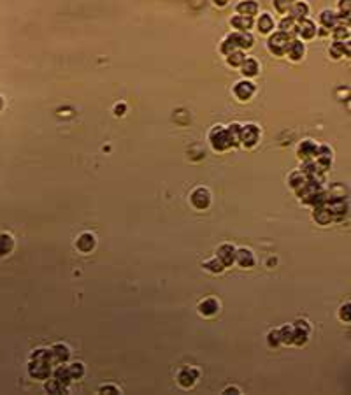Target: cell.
<instances>
[{"mask_svg":"<svg viewBox=\"0 0 351 395\" xmlns=\"http://www.w3.org/2000/svg\"><path fill=\"white\" fill-rule=\"evenodd\" d=\"M293 2L295 0H272V6H274V9L278 11L279 14H288Z\"/></svg>","mask_w":351,"mask_h":395,"instance_id":"37","label":"cell"},{"mask_svg":"<svg viewBox=\"0 0 351 395\" xmlns=\"http://www.w3.org/2000/svg\"><path fill=\"white\" fill-rule=\"evenodd\" d=\"M306 55V46L304 42H300L298 39H291L290 44H288L286 50V57L290 58L291 62H300Z\"/></svg>","mask_w":351,"mask_h":395,"instance_id":"10","label":"cell"},{"mask_svg":"<svg viewBox=\"0 0 351 395\" xmlns=\"http://www.w3.org/2000/svg\"><path fill=\"white\" fill-rule=\"evenodd\" d=\"M337 14L341 16V21H348L349 18V0H339V11Z\"/></svg>","mask_w":351,"mask_h":395,"instance_id":"41","label":"cell"},{"mask_svg":"<svg viewBox=\"0 0 351 395\" xmlns=\"http://www.w3.org/2000/svg\"><path fill=\"white\" fill-rule=\"evenodd\" d=\"M313 218L316 220V223L320 225H328L330 221H334L330 211H328L327 206H320V208H315V213H313Z\"/></svg>","mask_w":351,"mask_h":395,"instance_id":"28","label":"cell"},{"mask_svg":"<svg viewBox=\"0 0 351 395\" xmlns=\"http://www.w3.org/2000/svg\"><path fill=\"white\" fill-rule=\"evenodd\" d=\"M309 337V327L306 322H298L297 325H293V341H291V344H306V341H308Z\"/></svg>","mask_w":351,"mask_h":395,"instance_id":"15","label":"cell"},{"mask_svg":"<svg viewBox=\"0 0 351 395\" xmlns=\"http://www.w3.org/2000/svg\"><path fill=\"white\" fill-rule=\"evenodd\" d=\"M230 25L235 28V32H249V28L253 27V18L235 14V16L230 20Z\"/></svg>","mask_w":351,"mask_h":395,"instance_id":"18","label":"cell"},{"mask_svg":"<svg viewBox=\"0 0 351 395\" xmlns=\"http://www.w3.org/2000/svg\"><path fill=\"white\" fill-rule=\"evenodd\" d=\"M290 14L291 18H293L295 21H300V20H304V18H308L309 16V6H308V2H304V0H297V2H293L291 4V7H290Z\"/></svg>","mask_w":351,"mask_h":395,"instance_id":"13","label":"cell"},{"mask_svg":"<svg viewBox=\"0 0 351 395\" xmlns=\"http://www.w3.org/2000/svg\"><path fill=\"white\" fill-rule=\"evenodd\" d=\"M225 393H239V390L237 388H227L225 390Z\"/></svg>","mask_w":351,"mask_h":395,"instance_id":"46","label":"cell"},{"mask_svg":"<svg viewBox=\"0 0 351 395\" xmlns=\"http://www.w3.org/2000/svg\"><path fill=\"white\" fill-rule=\"evenodd\" d=\"M191 204L195 206L197 209H208L209 204H211V193L208 188L200 186V188H195L191 191V197H190Z\"/></svg>","mask_w":351,"mask_h":395,"instance_id":"7","label":"cell"},{"mask_svg":"<svg viewBox=\"0 0 351 395\" xmlns=\"http://www.w3.org/2000/svg\"><path fill=\"white\" fill-rule=\"evenodd\" d=\"M349 55V44H348V40H334L332 42V46H330V57L332 58H341V57H348Z\"/></svg>","mask_w":351,"mask_h":395,"instance_id":"20","label":"cell"},{"mask_svg":"<svg viewBox=\"0 0 351 395\" xmlns=\"http://www.w3.org/2000/svg\"><path fill=\"white\" fill-rule=\"evenodd\" d=\"M241 128H242V125H239V123H232L230 127H227V132H228V137H230V141H232V146L241 144Z\"/></svg>","mask_w":351,"mask_h":395,"instance_id":"32","label":"cell"},{"mask_svg":"<svg viewBox=\"0 0 351 395\" xmlns=\"http://www.w3.org/2000/svg\"><path fill=\"white\" fill-rule=\"evenodd\" d=\"M51 357H53V364H55V365L65 364V362L70 359V350H69V346L62 344V342L55 344L53 348H51Z\"/></svg>","mask_w":351,"mask_h":395,"instance_id":"14","label":"cell"},{"mask_svg":"<svg viewBox=\"0 0 351 395\" xmlns=\"http://www.w3.org/2000/svg\"><path fill=\"white\" fill-rule=\"evenodd\" d=\"M235 50H239L237 32H232V34H228L223 39V42H221V46H220V51L227 57L228 53H232V51H235Z\"/></svg>","mask_w":351,"mask_h":395,"instance_id":"19","label":"cell"},{"mask_svg":"<svg viewBox=\"0 0 351 395\" xmlns=\"http://www.w3.org/2000/svg\"><path fill=\"white\" fill-rule=\"evenodd\" d=\"M260 141V127L255 123L242 125L241 128V144L244 147H255Z\"/></svg>","mask_w":351,"mask_h":395,"instance_id":"3","label":"cell"},{"mask_svg":"<svg viewBox=\"0 0 351 395\" xmlns=\"http://www.w3.org/2000/svg\"><path fill=\"white\" fill-rule=\"evenodd\" d=\"M258 9H260V6H258L257 0H241V2L235 6L237 14H241V16H247V18L257 16Z\"/></svg>","mask_w":351,"mask_h":395,"instance_id":"11","label":"cell"},{"mask_svg":"<svg viewBox=\"0 0 351 395\" xmlns=\"http://www.w3.org/2000/svg\"><path fill=\"white\" fill-rule=\"evenodd\" d=\"M123 109H125V106H121V108L118 106V108H116V114H118V116H120V111H123Z\"/></svg>","mask_w":351,"mask_h":395,"instance_id":"47","label":"cell"},{"mask_svg":"<svg viewBox=\"0 0 351 395\" xmlns=\"http://www.w3.org/2000/svg\"><path fill=\"white\" fill-rule=\"evenodd\" d=\"M177 379H179L181 386L190 388V386L195 383V379H197V371H193V369H183V371L179 372V376H177Z\"/></svg>","mask_w":351,"mask_h":395,"instance_id":"26","label":"cell"},{"mask_svg":"<svg viewBox=\"0 0 351 395\" xmlns=\"http://www.w3.org/2000/svg\"><path fill=\"white\" fill-rule=\"evenodd\" d=\"M204 267L208 269V271H211V272H221L225 269V265L221 264L220 262V258H211V260H208V262H204Z\"/></svg>","mask_w":351,"mask_h":395,"instance_id":"39","label":"cell"},{"mask_svg":"<svg viewBox=\"0 0 351 395\" xmlns=\"http://www.w3.org/2000/svg\"><path fill=\"white\" fill-rule=\"evenodd\" d=\"M228 2H230V0H213V4L216 7H225V6H228Z\"/></svg>","mask_w":351,"mask_h":395,"instance_id":"45","label":"cell"},{"mask_svg":"<svg viewBox=\"0 0 351 395\" xmlns=\"http://www.w3.org/2000/svg\"><path fill=\"white\" fill-rule=\"evenodd\" d=\"M332 37H334V40H348L349 37V25L344 23V21H341V23H337L334 28H332Z\"/></svg>","mask_w":351,"mask_h":395,"instance_id":"29","label":"cell"},{"mask_svg":"<svg viewBox=\"0 0 351 395\" xmlns=\"http://www.w3.org/2000/svg\"><path fill=\"white\" fill-rule=\"evenodd\" d=\"M32 360H44V362H49L51 365L53 364V357H51V350H46V348H39L32 353Z\"/></svg>","mask_w":351,"mask_h":395,"instance_id":"36","label":"cell"},{"mask_svg":"<svg viewBox=\"0 0 351 395\" xmlns=\"http://www.w3.org/2000/svg\"><path fill=\"white\" fill-rule=\"evenodd\" d=\"M2 109H4V98L0 97V111H2Z\"/></svg>","mask_w":351,"mask_h":395,"instance_id":"48","label":"cell"},{"mask_svg":"<svg viewBox=\"0 0 351 395\" xmlns=\"http://www.w3.org/2000/svg\"><path fill=\"white\" fill-rule=\"evenodd\" d=\"M235 262H237L241 267L244 269H249L255 265V257L249 250L246 248H241V250H235Z\"/></svg>","mask_w":351,"mask_h":395,"instance_id":"17","label":"cell"},{"mask_svg":"<svg viewBox=\"0 0 351 395\" xmlns=\"http://www.w3.org/2000/svg\"><path fill=\"white\" fill-rule=\"evenodd\" d=\"M279 342H281L279 330H272V332H269V344H271V346H278Z\"/></svg>","mask_w":351,"mask_h":395,"instance_id":"42","label":"cell"},{"mask_svg":"<svg viewBox=\"0 0 351 395\" xmlns=\"http://www.w3.org/2000/svg\"><path fill=\"white\" fill-rule=\"evenodd\" d=\"M67 367H69L70 378H72V379H81V378H83V374H84V367H83V364H81V362H76V364L67 365Z\"/></svg>","mask_w":351,"mask_h":395,"instance_id":"38","label":"cell"},{"mask_svg":"<svg viewBox=\"0 0 351 395\" xmlns=\"http://www.w3.org/2000/svg\"><path fill=\"white\" fill-rule=\"evenodd\" d=\"M257 27H258V30H260V34H271V32L274 30V20H272L271 14L264 13V14H260V18H258Z\"/></svg>","mask_w":351,"mask_h":395,"instance_id":"24","label":"cell"},{"mask_svg":"<svg viewBox=\"0 0 351 395\" xmlns=\"http://www.w3.org/2000/svg\"><path fill=\"white\" fill-rule=\"evenodd\" d=\"M209 141H211V146H213L214 151H227V150H230V147H234L232 146L230 137H228L227 127H221V125H216V127L209 132Z\"/></svg>","mask_w":351,"mask_h":395,"instance_id":"1","label":"cell"},{"mask_svg":"<svg viewBox=\"0 0 351 395\" xmlns=\"http://www.w3.org/2000/svg\"><path fill=\"white\" fill-rule=\"evenodd\" d=\"M237 40H239V50H242V51L249 50L255 42L253 35H251L249 32H237Z\"/></svg>","mask_w":351,"mask_h":395,"instance_id":"33","label":"cell"},{"mask_svg":"<svg viewBox=\"0 0 351 395\" xmlns=\"http://www.w3.org/2000/svg\"><path fill=\"white\" fill-rule=\"evenodd\" d=\"M255 91H257L255 83H251V81H247V79L239 81V83H235V86H234V95L242 102L249 101V98L255 95Z\"/></svg>","mask_w":351,"mask_h":395,"instance_id":"6","label":"cell"},{"mask_svg":"<svg viewBox=\"0 0 351 395\" xmlns=\"http://www.w3.org/2000/svg\"><path fill=\"white\" fill-rule=\"evenodd\" d=\"M339 316H341V320H344L346 323L349 322V304L342 306V308H341V313H339Z\"/></svg>","mask_w":351,"mask_h":395,"instance_id":"43","label":"cell"},{"mask_svg":"<svg viewBox=\"0 0 351 395\" xmlns=\"http://www.w3.org/2000/svg\"><path fill=\"white\" fill-rule=\"evenodd\" d=\"M218 258H220V262L225 265V267H228V265H232L235 262V248L232 244H223L218 248Z\"/></svg>","mask_w":351,"mask_h":395,"instance_id":"16","label":"cell"},{"mask_svg":"<svg viewBox=\"0 0 351 395\" xmlns=\"http://www.w3.org/2000/svg\"><path fill=\"white\" fill-rule=\"evenodd\" d=\"M291 39H293V37L284 34V32H276V34H272L269 37L267 50L271 51L272 55H276V57H284V55H286V50H288V44H290Z\"/></svg>","mask_w":351,"mask_h":395,"instance_id":"2","label":"cell"},{"mask_svg":"<svg viewBox=\"0 0 351 395\" xmlns=\"http://www.w3.org/2000/svg\"><path fill=\"white\" fill-rule=\"evenodd\" d=\"M101 393H120V390H118L116 386H102Z\"/></svg>","mask_w":351,"mask_h":395,"instance_id":"44","label":"cell"},{"mask_svg":"<svg viewBox=\"0 0 351 395\" xmlns=\"http://www.w3.org/2000/svg\"><path fill=\"white\" fill-rule=\"evenodd\" d=\"M316 153H318V144L315 141H311V139H306V141H302L300 144H298V147H297V157L300 158L302 162L315 160Z\"/></svg>","mask_w":351,"mask_h":395,"instance_id":"8","label":"cell"},{"mask_svg":"<svg viewBox=\"0 0 351 395\" xmlns=\"http://www.w3.org/2000/svg\"><path fill=\"white\" fill-rule=\"evenodd\" d=\"M295 34H297L298 37H302L304 40L315 39L316 34H318L316 23L309 20V18H304V20L297 21V25H295Z\"/></svg>","mask_w":351,"mask_h":395,"instance_id":"5","label":"cell"},{"mask_svg":"<svg viewBox=\"0 0 351 395\" xmlns=\"http://www.w3.org/2000/svg\"><path fill=\"white\" fill-rule=\"evenodd\" d=\"M320 23H321V28H327V30H332L337 23H341V16H339L335 11H330V9H325L321 11L320 14Z\"/></svg>","mask_w":351,"mask_h":395,"instance_id":"12","label":"cell"},{"mask_svg":"<svg viewBox=\"0 0 351 395\" xmlns=\"http://www.w3.org/2000/svg\"><path fill=\"white\" fill-rule=\"evenodd\" d=\"M258 72H260V64H258L255 58H246V60L242 62L241 74L244 77H255V76H258Z\"/></svg>","mask_w":351,"mask_h":395,"instance_id":"22","label":"cell"},{"mask_svg":"<svg viewBox=\"0 0 351 395\" xmlns=\"http://www.w3.org/2000/svg\"><path fill=\"white\" fill-rule=\"evenodd\" d=\"M53 372L49 362L44 360H32L30 365H28V374L32 376L34 379H47Z\"/></svg>","mask_w":351,"mask_h":395,"instance_id":"4","label":"cell"},{"mask_svg":"<svg viewBox=\"0 0 351 395\" xmlns=\"http://www.w3.org/2000/svg\"><path fill=\"white\" fill-rule=\"evenodd\" d=\"M295 25H297V21L293 20V18L290 16V14H284L283 18H281V21H279V32H284V34H288V35H291L295 39Z\"/></svg>","mask_w":351,"mask_h":395,"instance_id":"25","label":"cell"},{"mask_svg":"<svg viewBox=\"0 0 351 395\" xmlns=\"http://www.w3.org/2000/svg\"><path fill=\"white\" fill-rule=\"evenodd\" d=\"M51 374H53V378L57 379L60 385H64V386H69V383L72 381V378H70V372H69V367H67V365H64V364H58V367L55 369Z\"/></svg>","mask_w":351,"mask_h":395,"instance_id":"23","label":"cell"},{"mask_svg":"<svg viewBox=\"0 0 351 395\" xmlns=\"http://www.w3.org/2000/svg\"><path fill=\"white\" fill-rule=\"evenodd\" d=\"M332 160H334V155H332V150L328 146H318V153H316V158L315 162L318 164L321 172L328 171L332 165Z\"/></svg>","mask_w":351,"mask_h":395,"instance_id":"9","label":"cell"},{"mask_svg":"<svg viewBox=\"0 0 351 395\" xmlns=\"http://www.w3.org/2000/svg\"><path fill=\"white\" fill-rule=\"evenodd\" d=\"M244 60H246V53L242 50H235L227 55V64L230 67H241Z\"/></svg>","mask_w":351,"mask_h":395,"instance_id":"30","label":"cell"},{"mask_svg":"<svg viewBox=\"0 0 351 395\" xmlns=\"http://www.w3.org/2000/svg\"><path fill=\"white\" fill-rule=\"evenodd\" d=\"M306 179H308V178H306V176L302 174L300 171H295V172H291V176H290V179H288V183H290V186L293 188L295 191H297L298 188H300L302 184L306 183Z\"/></svg>","mask_w":351,"mask_h":395,"instance_id":"34","label":"cell"},{"mask_svg":"<svg viewBox=\"0 0 351 395\" xmlns=\"http://www.w3.org/2000/svg\"><path fill=\"white\" fill-rule=\"evenodd\" d=\"M14 248V241L9 234H0V258L6 257L13 252Z\"/></svg>","mask_w":351,"mask_h":395,"instance_id":"31","label":"cell"},{"mask_svg":"<svg viewBox=\"0 0 351 395\" xmlns=\"http://www.w3.org/2000/svg\"><path fill=\"white\" fill-rule=\"evenodd\" d=\"M218 311H220V302H218L216 299H206V301L200 302V306H198V313L204 316H214Z\"/></svg>","mask_w":351,"mask_h":395,"instance_id":"21","label":"cell"},{"mask_svg":"<svg viewBox=\"0 0 351 395\" xmlns=\"http://www.w3.org/2000/svg\"><path fill=\"white\" fill-rule=\"evenodd\" d=\"M46 390L49 393H64L65 390H67V386H64V385H60V383L57 381V379H49V381L46 383Z\"/></svg>","mask_w":351,"mask_h":395,"instance_id":"40","label":"cell"},{"mask_svg":"<svg viewBox=\"0 0 351 395\" xmlns=\"http://www.w3.org/2000/svg\"><path fill=\"white\" fill-rule=\"evenodd\" d=\"M279 337L281 342L291 344V341H293V325H284L283 328H279Z\"/></svg>","mask_w":351,"mask_h":395,"instance_id":"35","label":"cell"},{"mask_svg":"<svg viewBox=\"0 0 351 395\" xmlns=\"http://www.w3.org/2000/svg\"><path fill=\"white\" fill-rule=\"evenodd\" d=\"M76 246H77V250L83 252V253L91 252L93 246H95V237L91 234H81L79 239H77V242H76Z\"/></svg>","mask_w":351,"mask_h":395,"instance_id":"27","label":"cell"}]
</instances>
